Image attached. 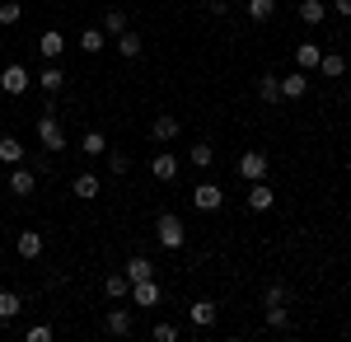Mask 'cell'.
I'll return each instance as SVG.
<instances>
[{
    "label": "cell",
    "mask_w": 351,
    "mask_h": 342,
    "mask_svg": "<svg viewBox=\"0 0 351 342\" xmlns=\"http://www.w3.org/2000/svg\"><path fill=\"white\" fill-rule=\"evenodd\" d=\"M99 28H104V33H108V38H122V33H127V10H108V14H104V19H99Z\"/></svg>",
    "instance_id": "cell-23"
},
{
    "label": "cell",
    "mask_w": 351,
    "mask_h": 342,
    "mask_svg": "<svg viewBox=\"0 0 351 342\" xmlns=\"http://www.w3.org/2000/svg\"><path fill=\"white\" fill-rule=\"evenodd\" d=\"M80 150H84V155H104V150H108V136H104V132H84L80 136Z\"/></svg>",
    "instance_id": "cell-31"
},
{
    "label": "cell",
    "mask_w": 351,
    "mask_h": 342,
    "mask_svg": "<svg viewBox=\"0 0 351 342\" xmlns=\"http://www.w3.org/2000/svg\"><path fill=\"white\" fill-rule=\"evenodd\" d=\"M104 333H112V338H127L132 333V310H108V319H104Z\"/></svg>",
    "instance_id": "cell-14"
},
{
    "label": "cell",
    "mask_w": 351,
    "mask_h": 342,
    "mask_svg": "<svg viewBox=\"0 0 351 342\" xmlns=\"http://www.w3.org/2000/svg\"><path fill=\"white\" fill-rule=\"evenodd\" d=\"M286 295H291V290L281 286V282H267V290H263V305H286Z\"/></svg>",
    "instance_id": "cell-34"
},
{
    "label": "cell",
    "mask_w": 351,
    "mask_h": 342,
    "mask_svg": "<svg viewBox=\"0 0 351 342\" xmlns=\"http://www.w3.org/2000/svg\"><path fill=\"white\" fill-rule=\"evenodd\" d=\"M192 207H197V211H220V207H225V192H220L216 183H197V192H192Z\"/></svg>",
    "instance_id": "cell-9"
},
{
    "label": "cell",
    "mask_w": 351,
    "mask_h": 342,
    "mask_svg": "<svg viewBox=\"0 0 351 342\" xmlns=\"http://www.w3.org/2000/svg\"><path fill=\"white\" fill-rule=\"evenodd\" d=\"M258 99H263V104H281V80L263 76V80H258Z\"/></svg>",
    "instance_id": "cell-30"
},
{
    "label": "cell",
    "mask_w": 351,
    "mask_h": 342,
    "mask_svg": "<svg viewBox=\"0 0 351 342\" xmlns=\"http://www.w3.org/2000/svg\"><path fill=\"white\" fill-rule=\"evenodd\" d=\"M178 169H183V164H178V155H169V150L150 159V174H155L160 183H173V179H178Z\"/></svg>",
    "instance_id": "cell-12"
},
{
    "label": "cell",
    "mask_w": 351,
    "mask_h": 342,
    "mask_svg": "<svg viewBox=\"0 0 351 342\" xmlns=\"http://www.w3.org/2000/svg\"><path fill=\"white\" fill-rule=\"evenodd\" d=\"M145 277H155V263L145 253H132L127 258V282H145Z\"/></svg>",
    "instance_id": "cell-21"
},
{
    "label": "cell",
    "mask_w": 351,
    "mask_h": 342,
    "mask_svg": "<svg viewBox=\"0 0 351 342\" xmlns=\"http://www.w3.org/2000/svg\"><path fill=\"white\" fill-rule=\"evenodd\" d=\"M263 310H267V315H263L267 328H276V333H286V328H291V310H286V305H263Z\"/></svg>",
    "instance_id": "cell-27"
},
{
    "label": "cell",
    "mask_w": 351,
    "mask_h": 342,
    "mask_svg": "<svg viewBox=\"0 0 351 342\" xmlns=\"http://www.w3.org/2000/svg\"><path fill=\"white\" fill-rule=\"evenodd\" d=\"M178 132H183V127H178V117H173V113H160V117L150 122V141H160V146L178 141Z\"/></svg>",
    "instance_id": "cell-8"
},
{
    "label": "cell",
    "mask_w": 351,
    "mask_h": 342,
    "mask_svg": "<svg viewBox=\"0 0 351 342\" xmlns=\"http://www.w3.org/2000/svg\"><path fill=\"white\" fill-rule=\"evenodd\" d=\"M19 19H24V5H19V0H5V5H0V28H14Z\"/></svg>",
    "instance_id": "cell-32"
},
{
    "label": "cell",
    "mask_w": 351,
    "mask_h": 342,
    "mask_svg": "<svg viewBox=\"0 0 351 342\" xmlns=\"http://www.w3.org/2000/svg\"><path fill=\"white\" fill-rule=\"evenodd\" d=\"M28 84H33V76H28V66H19V61H10L0 71V94H24Z\"/></svg>",
    "instance_id": "cell-4"
},
{
    "label": "cell",
    "mask_w": 351,
    "mask_h": 342,
    "mask_svg": "<svg viewBox=\"0 0 351 342\" xmlns=\"http://www.w3.org/2000/svg\"><path fill=\"white\" fill-rule=\"evenodd\" d=\"M216 319H220L216 300H192V305H188V323H192V328H211Z\"/></svg>",
    "instance_id": "cell-7"
},
{
    "label": "cell",
    "mask_w": 351,
    "mask_h": 342,
    "mask_svg": "<svg viewBox=\"0 0 351 342\" xmlns=\"http://www.w3.org/2000/svg\"><path fill=\"white\" fill-rule=\"evenodd\" d=\"M104 295H108V300H127V295H132V282H127V272H112L108 282H104Z\"/></svg>",
    "instance_id": "cell-26"
},
{
    "label": "cell",
    "mask_w": 351,
    "mask_h": 342,
    "mask_svg": "<svg viewBox=\"0 0 351 342\" xmlns=\"http://www.w3.org/2000/svg\"><path fill=\"white\" fill-rule=\"evenodd\" d=\"M99 174H89V169H80V174H75V179H71V192H75V197H80V202H94V197H99Z\"/></svg>",
    "instance_id": "cell-10"
},
{
    "label": "cell",
    "mask_w": 351,
    "mask_h": 342,
    "mask_svg": "<svg viewBox=\"0 0 351 342\" xmlns=\"http://www.w3.org/2000/svg\"><path fill=\"white\" fill-rule=\"evenodd\" d=\"M271 207H276V192L267 187V179H263V183H248V211L263 216V211H271Z\"/></svg>",
    "instance_id": "cell-11"
},
{
    "label": "cell",
    "mask_w": 351,
    "mask_h": 342,
    "mask_svg": "<svg viewBox=\"0 0 351 342\" xmlns=\"http://www.w3.org/2000/svg\"><path fill=\"white\" fill-rule=\"evenodd\" d=\"M145 52V38H141V33H132V28H127V33H122V38H117V56H127V61H136V56Z\"/></svg>",
    "instance_id": "cell-19"
},
{
    "label": "cell",
    "mask_w": 351,
    "mask_h": 342,
    "mask_svg": "<svg viewBox=\"0 0 351 342\" xmlns=\"http://www.w3.org/2000/svg\"><path fill=\"white\" fill-rule=\"evenodd\" d=\"M239 179L243 183H263V179H267V155H263V150H243L239 155Z\"/></svg>",
    "instance_id": "cell-3"
},
{
    "label": "cell",
    "mask_w": 351,
    "mask_h": 342,
    "mask_svg": "<svg viewBox=\"0 0 351 342\" xmlns=\"http://www.w3.org/2000/svg\"><path fill=\"white\" fill-rule=\"evenodd\" d=\"M271 14H276V0H248V19H258V24H267Z\"/></svg>",
    "instance_id": "cell-33"
},
{
    "label": "cell",
    "mask_w": 351,
    "mask_h": 342,
    "mask_svg": "<svg viewBox=\"0 0 351 342\" xmlns=\"http://www.w3.org/2000/svg\"><path fill=\"white\" fill-rule=\"evenodd\" d=\"M10 192H14V197H33V192H38V169H19V164H14V169H10Z\"/></svg>",
    "instance_id": "cell-6"
},
{
    "label": "cell",
    "mask_w": 351,
    "mask_h": 342,
    "mask_svg": "<svg viewBox=\"0 0 351 342\" xmlns=\"http://www.w3.org/2000/svg\"><path fill=\"white\" fill-rule=\"evenodd\" d=\"M150 338H155V342H178V323H155Z\"/></svg>",
    "instance_id": "cell-36"
},
{
    "label": "cell",
    "mask_w": 351,
    "mask_h": 342,
    "mask_svg": "<svg viewBox=\"0 0 351 342\" xmlns=\"http://www.w3.org/2000/svg\"><path fill=\"white\" fill-rule=\"evenodd\" d=\"M14 253L28 258V263H33V258H43V235H38V230H24V235L14 239Z\"/></svg>",
    "instance_id": "cell-15"
},
{
    "label": "cell",
    "mask_w": 351,
    "mask_h": 342,
    "mask_svg": "<svg viewBox=\"0 0 351 342\" xmlns=\"http://www.w3.org/2000/svg\"><path fill=\"white\" fill-rule=\"evenodd\" d=\"M132 300L141 305V310H155V305L164 300L160 282H155V277H145V282H132Z\"/></svg>",
    "instance_id": "cell-5"
},
{
    "label": "cell",
    "mask_w": 351,
    "mask_h": 342,
    "mask_svg": "<svg viewBox=\"0 0 351 342\" xmlns=\"http://www.w3.org/2000/svg\"><path fill=\"white\" fill-rule=\"evenodd\" d=\"M24 338H28V342H52V338H56V328H52V323H33Z\"/></svg>",
    "instance_id": "cell-35"
},
{
    "label": "cell",
    "mask_w": 351,
    "mask_h": 342,
    "mask_svg": "<svg viewBox=\"0 0 351 342\" xmlns=\"http://www.w3.org/2000/svg\"><path fill=\"white\" fill-rule=\"evenodd\" d=\"M38 141H43V150H66V132H61V122H56V113H43L38 117Z\"/></svg>",
    "instance_id": "cell-2"
},
{
    "label": "cell",
    "mask_w": 351,
    "mask_h": 342,
    "mask_svg": "<svg viewBox=\"0 0 351 342\" xmlns=\"http://www.w3.org/2000/svg\"><path fill=\"white\" fill-rule=\"evenodd\" d=\"M347 66H351V61L342 52H324V56H319V76H328V80H342V76H347Z\"/></svg>",
    "instance_id": "cell-16"
},
{
    "label": "cell",
    "mask_w": 351,
    "mask_h": 342,
    "mask_svg": "<svg viewBox=\"0 0 351 342\" xmlns=\"http://www.w3.org/2000/svg\"><path fill=\"white\" fill-rule=\"evenodd\" d=\"M155 244H160V249H183V244H188V230H183V220H178L173 211H164L160 220H155Z\"/></svg>",
    "instance_id": "cell-1"
},
{
    "label": "cell",
    "mask_w": 351,
    "mask_h": 342,
    "mask_svg": "<svg viewBox=\"0 0 351 342\" xmlns=\"http://www.w3.org/2000/svg\"><path fill=\"white\" fill-rule=\"evenodd\" d=\"M104 47H108V33H104V28H84V33H80V52L99 56Z\"/></svg>",
    "instance_id": "cell-24"
},
{
    "label": "cell",
    "mask_w": 351,
    "mask_h": 342,
    "mask_svg": "<svg viewBox=\"0 0 351 342\" xmlns=\"http://www.w3.org/2000/svg\"><path fill=\"white\" fill-rule=\"evenodd\" d=\"M324 19H328V5H324V0H300V24L319 28Z\"/></svg>",
    "instance_id": "cell-17"
},
{
    "label": "cell",
    "mask_w": 351,
    "mask_h": 342,
    "mask_svg": "<svg viewBox=\"0 0 351 342\" xmlns=\"http://www.w3.org/2000/svg\"><path fill=\"white\" fill-rule=\"evenodd\" d=\"M304 94H309V76H304V71H291V76H281V99H304Z\"/></svg>",
    "instance_id": "cell-13"
},
{
    "label": "cell",
    "mask_w": 351,
    "mask_h": 342,
    "mask_svg": "<svg viewBox=\"0 0 351 342\" xmlns=\"http://www.w3.org/2000/svg\"><path fill=\"white\" fill-rule=\"evenodd\" d=\"M19 310H24V295H19V290H0V323L14 319Z\"/></svg>",
    "instance_id": "cell-28"
},
{
    "label": "cell",
    "mask_w": 351,
    "mask_h": 342,
    "mask_svg": "<svg viewBox=\"0 0 351 342\" xmlns=\"http://www.w3.org/2000/svg\"><path fill=\"white\" fill-rule=\"evenodd\" d=\"M108 169H112V174H127V169H132V159L122 155V150H112V155H108Z\"/></svg>",
    "instance_id": "cell-37"
},
{
    "label": "cell",
    "mask_w": 351,
    "mask_h": 342,
    "mask_svg": "<svg viewBox=\"0 0 351 342\" xmlns=\"http://www.w3.org/2000/svg\"><path fill=\"white\" fill-rule=\"evenodd\" d=\"M319 56H324L319 43H300V47H295V66H300V71H319Z\"/></svg>",
    "instance_id": "cell-18"
},
{
    "label": "cell",
    "mask_w": 351,
    "mask_h": 342,
    "mask_svg": "<svg viewBox=\"0 0 351 342\" xmlns=\"http://www.w3.org/2000/svg\"><path fill=\"white\" fill-rule=\"evenodd\" d=\"M61 84H66V71H61V66H43V71H38V89H43V94H56Z\"/></svg>",
    "instance_id": "cell-20"
},
{
    "label": "cell",
    "mask_w": 351,
    "mask_h": 342,
    "mask_svg": "<svg viewBox=\"0 0 351 342\" xmlns=\"http://www.w3.org/2000/svg\"><path fill=\"white\" fill-rule=\"evenodd\" d=\"M38 52H43V56H52V61H56V56L66 52V38H61V33H56V28H47V33H43V38H38Z\"/></svg>",
    "instance_id": "cell-25"
},
{
    "label": "cell",
    "mask_w": 351,
    "mask_h": 342,
    "mask_svg": "<svg viewBox=\"0 0 351 342\" xmlns=\"http://www.w3.org/2000/svg\"><path fill=\"white\" fill-rule=\"evenodd\" d=\"M347 61H351V52H347Z\"/></svg>",
    "instance_id": "cell-39"
},
{
    "label": "cell",
    "mask_w": 351,
    "mask_h": 342,
    "mask_svg": "<svg viewBox=\"0 0 351 342\" xmlns=\"http://www.w3.org/2000/svg\"><path fill=\"white\" fill-rule=\"evenodd\" d=\"M0 164H24V141L19 136H0Z\"/></svg>",
    "instance_id": "cell-22"
},
{
    "label": "cell",
    "mask_w": 351,
    "mask_h": 342,
    "mask_svg": "<svg viewBox=\"0 0 351 342\" xmlns=\"http://www.w3.org/2000/svg\"><path fill=\"white\" fill-rule=\"evenodd\" d=\"M188 159H192V169H211V159H216V150H211V141H197L188 150Z\"/></svg>",
    "instance_id": "cell-29"
},
{
    "label": "cell",
    "mask_w": 351,
    "mask_h": 342,
    "mask_svg": "<svg viewBox=\"0 0 351 342\" xmlns=\"http://www.w3.org/2000/svg\"><path fill=\"white\" fill-rule=\"evenodd\" d=\"M337 14H342V19H351V0H337Z\"/></svg>",
    "instance_id": "cell-38"
}]
</instances>
